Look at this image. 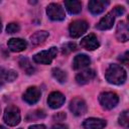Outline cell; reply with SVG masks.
<instances>
[{
	"instance_id": "1",
	"label": "cell",
	"mask_w": 129,
	"mask_h": 129,
	"mask_svg": "<svg viewBox=\"0 0 129 129\" xmlns=\"http://www.w3.org/2000/svg\"><path fill=\"white\" fill-rule=\"evenodd\" d=\"M105 78L108 83L113 85H122L127 79L126 71L119 64H110L105 73Z\"/></svg>"
},
{
	"instance_id": "2",
	"label": "cell",
	"mask_w": 129,
	"mask_h": 129,
	"mask_svg": "<svg viewBox=\"0 0 129 129\" xmlns=\"http://www.w3.org/2000/svg\"><path fill=\"white\" fill-rule=\"evenodd\" d=\"M3 119H4L5 123L9 126L18 125L19 122H20V119H21L19 108L14 106V105H10V106L6 107L5 110H4Z\"/></svg>"
},
{
	"instance_id": "3",
	"label": "cell",
	"mask_w": 129,
	"mask_h": 129,
	"mask_svg": "<svg viewBox=\"0 0 129 129\" xmlns=\"http://www.w3.org/2000/svg\"><path fill=\"white\" fill-rule=\"evenodd\" d=\"M99 102L104 109L111 110L117 106L119 97L114 92H103L99 95Z\"/></svg>"
},
{
	"instance_id": "4",
	"label": "cell",
	"mask_w": 129,
	"mask_h": 129,
	"mask_svg": "<svg viewBox=\"0 0 129 129\" xmlns=\"http://www.w3.org/2000/svg\"><path fill=\"white\" fill-rule=\"evenodd\" d=\"M57 54V48L52 46L47 50H42L33 55V60L36 63L49 64Z\"/></svg>"
},
{
	"instance_id": "5",
	"label": "cell",
	"mask_w": 129,
	"mask_h": 129,
	"mask_svg": "<svg viewBox=\"0 0 129 129\" xmlns=\"http://www.w3.org/2000/svg\"><path fill=\"white\" fill-rule=\"evenodd\" d=\"M88 28H89V24L86 20H82V19L74 20L69 26L70 36L73 38H78L82 34H84L88 30Z\"/></svg>"
},
{
	"instance_id": "6",
	"label": "cell",
	"mask_w": 129,
	"mask_h": 129,
	"mask_svg": "<svg viewBox=\"0 0 129 129\" xmlns=\"http://www.w3.org/2000/svg\"><path fill=\"white\" fill-rule=\"evenodd\" d=\"M46 14L53 21H61L66 17V13L61 6L57 3H50L46 8Z\"/></svg>"
},
{
	"instance_id": "7",
	"label": "cell",
	"mask_w": 129,
	"mask_h": 129,
	"mask_svg": "<svg viewBox=\"0 0 129 129\" xmlns=\"http://www.w3.org/2000/svg\"><path fill=\"white\" fill-rule=\"evenodd\" d=\"M69 108L75 116L84 115L88 110V107H87V104H86L85 100H83L82 98H79V97L74 98V99L71 100Z\"/></svg>"
},
{
	"instance_id": "8",
	"label": "cell",
	"mask_w": 129,
	"mask_h": 129,
	"mask_svg": "<svg viewBox=\"0 0 129 129\" xmlns=\"http://www.w3.org/2000/svg\"><path fill=\"white\" fill-rule=\"evenodd\" d=\"M41 96V92L37 87H29L26 89V91L23 94V100L30 105H33L35 103L38 102V100L40 99Z\"/></svg>"
},
{
	"instance_id": "9",
	"label": "cell",
	"mask_w": 129,
	"mask_h": 129,
	"mask_svg": "<svg viewBox=\"0 0 129 129\" xmlns=\"http://www.w3.org/2000/svg\"><path fill=\"white\" fill-rule=\"evenodd\" d=\"M80 44L83 48H85L87 50H94L100 46V42L94 33H90V34L86 35L84 38H82Z\"/></svg>"
},
{
	"instance_id": "10",
	"label": "cell",
	"mask_w": 129,
	"mask_h": 129,
	"mask_svg": "<svg viewBox=\"0 0 129 129\" xmlns=\"http://www.w3.org/2000/svg\"><path fill=\"white\" fill-rule=\"evenodd\" d=\"M64 101H66L64 96L60 92H57V91L51 92L47 98V104L51 109H57L61 107Z\"/></svg>"
},
{
	"instance_id": "11",
	"label": "cell",
	"mask_w": 129,
	"mask_h": 129,
	"mask_svg": "<svg viewBox=\"0 0 129 129\" xmlns=\"http://www.w3.org/2000/svg\"><path fill=\"white\" fill-rule=\"evenodd\" d=\"M108 5H109V1L107 0H91L88 4V8L92 14L98 15L102 13Z\"/></svg>"
},
{
	"instance_id": "12",
	"label": "cell",
	"mask_w": 129,
	"mask_h": 129,
	"mask_svg": "<svg viewBox=\"0 0 129 129\" xmlns=\"http://www.w3.org/2000/svg\"><path fill=\"white\" fill-rule=\"evenodd\" d=\"M115 17H116V14H115V12L113 10L108 12L99 21V23L97 24V28L100 29V30H107V29L112 28L113 24H114V21H115Z\"/></svg>"
},
{
	"instance_id": "13",
	"label": "cell",
	"mask_w": 129,
	"mask_h": 129,
	"mask_svg": "<svg viewBox=\"0 0 129 129\" xmlns=\"http://www.w3.org/2000/svg\"><path fill=\"white\" fill-rule=\"evenodd\" d=\"M106 125L107 122L100 118H88L83 122L84 129H103Z\"/></svg>"
},
{
	"instance_id": "14",
	"label": "cell",
	"mask_w": 129,
	"mask_h": 129,
	"mask_svg": "<svg viewBox=\"0 0 129 129\" xmlns=\"http://www.w3.org/2000/svg\"><path fill=\"white\" fill-rule=\"evenodd\" d=\"M96 76V73L94 70L92 69H87L81 73H79L76 76V82L79 85H85L87 83H89L90 81H92Z\"/></svg>"
},
{
	"instance_id": "15",
	"label": "cell",
	"mask_w": 129,
	"mask_h": 129,
	"mask_svg": "<svg viewBox=\"0 0 129 129\" xmlns=\"http://www.w3.org/2000/svg\"><path fill=\"white\" fill-rule=\"evenodd\" d=\"M7 45L11 51L19 52L26 48L27 42L22 38H10L7 42Z\"/></svg>"
},
{
	"instance_id": "16",
	"label": "cell",
	"mask_w": 129,
	"mask_h": 129,
	"mask_svg": "<svg viewBox=\"0 0 129 129\" xmlns=\"http://www.w3.org/2000/svg\"><path fill=\"white\" fill-rule=\"evenodd\" d=\"M116 37L119 41L125 42L129 38V31H128V26L124 21H120L117 24L116 28Z\"/></svg>"
},
{
	"instance_id": "17",
	"label": "cell",
	"mask_w": 129,
	"mask_h": 129,
	"mask_svg": "<svg viewBox=\"0 0 129 129\" xmlns=\"http://www.w3.org/2000/svg\"><path fill=\"white\" fill-rule=\"evenodd\" d=\"M91 63V59L87 54H78L75 56L74 60H73V68L75 70H81L84 69L86 67H88Z\"/></svg>"
},
{
	"instance_id": "18",
	"label": "cell",
	"mask_w": 129,
	"mask_h": 129,
	"mask_svg": "<svg viewBox=\"0 0 129 129\" xmlns=\"http://www.w3.org/2000/svg\"><path fill=\"white\" fill-rule=\"evenodd\" d=\"M17 78V74L13 70H5L0 67V87L7 82H13Z\"/></svg>"
},
{
	"instance_id": "19",
	"label": "cell",
	"mask_w": 129,
	"mask_h": 129,
	"mask_svg": "<svg viewBox=\"0 0 129 129\" xmlns=\"http://www.w3.org/2000/svg\"><path fill=\"white\" fill-rule=\"evenodd\" d=\"M64 6H66L68 12L71 14H78L82 11V4L80 1L67 0V1H64Z\"/></svg>"
},
{
	"instance_id": "20",
	"label": "cell",
	"mask_w": 129,
	"mask_h": 129,
	"mask_svg": "<svg viewBox=\"0 0 129 129\" xmlns=\"http://www.w3.org/2000/svg\"><path fill=\"white\" fill-rule=\"evenodd\" d=\"M48 37V32L45 30H41V31H36L35 33H33L30 36V41L31 44L33 45H38L42 42H44V40Z\"/></svg>"
},
{
	"instance_id": "21",
	"label": "cell",
	"mask_w": 129,
	"mask_h": 129,
	"mask_svg": "<svg viewBox=\"0 0 129 129\" xmlns=\"http://www.w3.org/2000/svg\"><path fill=\"white\" fill-rule=\"evenodd\" d=\"M19 64H20V68H21L26 74H28V75L33 74L34 71H35V69H34L33 66L31 64V62L29 61V59L26 58V57H22V58H20V60H19Z\"/></svg>"
},
{
	"instance_id": "22",
	"label": "cell",
	"mask_w": 129,
	"mask_h": 129,
	"mask_svg": "<svg viewBox=\"0 0 129 129\" xmlns=\"http://www.w3.org/2000/svg\"><path fill=\"white\" fill-rule=\"evenodd\" d=\"M51 73H52L53 78H54L58 83L63 84V83L67 82V74H66L64 71L60 70L59 68H54Z\"/></svg>"
},
{
	"instance_id": "23",
	"label": "cell",
	"mask_w": 129,
	"mask_h": 129,
	"mask_svg": "<svg viewBox=\"0 0 129 129\" xmlns=\"http://www.w3.org/2000/svg\"><path fill=\"white\" fill-rule=\"evenodd\" d=\"M44 117H45V113H44L43 110H36L34 112L29 113L26 117V120L27 121H34V120L41 119V118H44Z\"/></svg>"
},
{
	"instance_id": "24",
	"label": "cell",
	"mask_w": 129,
	"mask_h": 129,
	"mask_svg": "<svg viewBox=\"0 0 129 129\" xmlns=\"http://www.w3.org/2000/svg\"><path fill=\"white\" fill-rule=\"evenodd\" d=\"M118 123H119L121 126H123V127H125V128H128V126H129V117H128V111H127V110L123 111V112L119 115Z\"/></svg>"
},
{
	"instance_id": "25",
	"label": "cell",
	"mask_w": 129,
	"mask_h": 129,
	"mask_svg": "<svg viewBox=\"0 0 129 129\" xmlns=\"http://www.w3.org/2000/svg\"><path fill=\"white\" fill-rule=\"evenodd\" d=\"M76 49H77L76 43H74V42H68V43H66V44H63L61 46V53L62 54H68V53H70L72 51H75Z\"/></svg>"
},
{
	"instance_id": "26",
	"label": "cell",
	"mask_w": 129,
	"mask_h": 129,
	"mask_svg": "<svg viewBox=\"0 0 129 129\" xmlns=\"http://www.w3.org/2000/svg\"><path fill=\"white\" fill-rule=\"evenodd\" d=\"M19 30H20V26L18 23H15V22L9 23L6 27V31L8 33H15V32H18Z\"/></svg>"
},
{
	"instance_id": "27",
	"label": "cell",
	"mask_w": 129,
	"mask_h": 129,
	"mask_svg": "<svg viewBox=\"0 0 129 129\" xmlns=\"http://www.w3.org/2000/svg\"><path fill=\"white\" fill-rule=\"evenodd\" d=\"M113 11L115 12L116 16H121L122 14H124V12H125V8H124L123 6H116V7L113 9Z\"/></svg>"
},
{
	"instance_id": "28",
	"label": "cell",
	"mask_w": 129,
	"mask_h": 129,
	"mask_svg": "<svg viewBox=\"0 0 129 129\" xmlns=\"http://www.w3.org/2000/svg\"><path fill=\"white\" fill-rule=\"evenodd\" d=\"M28 129H48V128L45 125H43V124H35V125L29 126Z\"/></svg>"
},
{
	"instance_id": "29",
	"label": "cell",
	"mask_w": 129,
	"mask_h": 129,
	"mask_svg": "<svg viewBox=\"0 0 129 129\" xmlns=\"http://www.w3.org/2000/svg\"><path fill=\"white\" fill-rule=\"evenodd\" d=\"M128 51H126L125 53H124V55H122L121 57H119V59L121 60V62H123V63H125V64H127L128 63Z\"/></svg>"
},
{
	"instance_id": "30",
	"label": "cell",
	"mask_w": 129,
	"mask_h": 129,
	"mask_svg": "<svg viewBox=\"0 0 129 129\" xmlns=\"http://www.w3.org/2000/svg\"><path fill=\"white\" fill-rule=\"evenodd\" d=\"M52 129H68V126L64 124H61V123H57V124L53 125Z\"/></svg>"
},
{
	"instance_id": "31",
	"label": "cell",
	"mask_w": 129,
	"mask_h": 129,
	"mask_svg": "<svg viewBox=\"0 0 129 129\" xmlns=\"http://www.w3.org/2000/svg\"><path fill=\"white\" fill-rule=\"evenodd\" d=\"M54 118H56V120H62L66 118V114L63 112H59V113H57V115L54 116Z\"/></svg>"
},
{
	"instance_id": "32",
	"label": "cell",
	"mask_w": 129,
	"mask_h": 129,
	"mask_svg": "<svg viewBox=\"0 0 129 129\" xmlns=\"http://www.w3.org/2000/svg\"><path fill=\"white\" fill-rule=\"evenodd\" d=\"M1 30H2V23H1V20H0V32H1Z\"/></svg>"
},
{
	"instance_id": "33",
	"label": "cell",
	"mask_w": 129,
	"mask_h": 129,
	"mask_svg": "<svg viewBox=\"0 0 129 129\" xmlns=\"http://www.w3.org/2000/svg\"><path fill=\"white\" fill-rule=\"evenodd\" d=\"M0 129H6V128H5L4 126H1V125H0Z\"/></svg>"
},
{
	"instance_id": "34",
	"label": "cell",
	"mask_w": 129,
	"mask_h": 129,
	"mask_svg": "<svg viewBox=\"0 0 129 129\" xmlns=\"http://www.w3.org/2000/svg\"><path fill=\"white\" fill-rule=\"evenodd\" d=\"M19 129H22V128H19Z\"/></svg>"
},
{
	"instance_id": "35",
	"label": "cell",
	"mask_w": 129,
	"mask_h": 129,
	"mask_svg": "<svg viewBox=\"0 0 129 129\" xmlns=\"http://www.w3.org/2000/svg\"><path fill=\"white\" fill-rule=\"evenodd\" d=\"M0 3H1V1H0Z\"/></svg>"
}]
</instances>
